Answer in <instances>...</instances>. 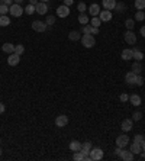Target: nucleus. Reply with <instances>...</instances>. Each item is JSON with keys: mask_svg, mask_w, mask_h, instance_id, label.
<instances>
[{"mask_svg": "<svg viewBox=\"0 0 145 161\" xmlns=\"http://www.w3.org/2000/svg\"><path fill=\"white\" fill-rule=\"evenodd\" d=\"M72 160H76V161H84V155L81 154L80 151H76V153L72 154Z\"/></svg>", "mask_w": 145, "mask_h": 161, "instance_id": "c85d7f7f", "label": "nucleus"}, {"mask_svg": "<svg viewBox=\"0 0 145 161\" xmlns=\"http://www.w3.org/2000/svg\"><path fill=\"white\" fill-rule=\"evenodd\" d=\"M25 12H26V15H33V13H36V9H35V6L33 5H28L26 9H25Z\"/></svg>", "mask_w": 145, "mask_h": 161, "instance_id": "7c9ffc66", "label": "nucleus"}, {"mask_svg": "<svg viewBox=\"0 0 145 161\" xmlns=\"http://www.w3.org/2000/svg\"><path fill=\"white\" fill-rule=\"evenodd\" d=\"M137 75H138V74H135L133 71H129V73H126V75H125L126 84H129V86H135V81H137Z\"/></svg>", "mask_w": 145, "mask_h": 161, "instance_id": "9d476101", "label": "nucleus"}, {"mask_svg": "<svg viewBox=\"0 0 145 161\" xmlns=\"http://www.w3.org/2000/svg\"><path fill=\"white\" fill-rule=\"evenodd\" d=\"M122 149H123V148H120V147H116V149H115V155H120L122 154Z\"/></svg>", "mask_w": 145, "mask_h": 161, "instance_id": "c03bdc74", "label": "nucleus"}, {"mask_svg": "<svg viewBox=\"0 0 145 161\" xmlns=\"http://www.w3.org/2000/svg\"><path fill=\"white\" fill-rule=\"evenodd\" d=\"M120 58L125 61H129L131 58H133V51H132L131 48H126V49H123L122 51V54H120Z\"/></svg>", "mask_w": 145, "mask_h": 161, "instance_id": "2eb2a0df", "label": "nucleus"}, {"mask_svg": "<svg viewBox=\"0 0 145 161\" xmlns=\"http://www.w3.org/2000/svg\"><path fill=\"white\" fill-rule=\"evenodd\" d=\"M113 10H116V12H119V13H123L126 10V6L125 3H122V2H119V3H116V6H115V9Z\"/></svg>", "mask_w": 145, "mask_h": 161, "instance_id": "a878e982", "label": "nucleus"}, {"mask_svg": "<svg viewBox=\"0 0 145 161\" xmlns=\"http://www.w3.org/2000/svg\"><path fill=\"white\" fill-rule=\"evenodd\" d=\"M81 44H83V47L84 48H93L96 45V39H94V36L93 35H81Z\"/></svg>", "mask_w": 145, "mask_h": 161, "instance_id": "f257e3e1", "label": "nucleus"}, {"mask_svg": "<svg viewBox=\"0 0 145 161\" xmlns=\"http://www.w3.org/2000/svg\"><path fill=\"white\" fill-rule=\"evenodd\" d=\"M41 2H45V3H46V2H49V0H41Z\"/></svg>", "mask_w": 145, "mask_h": 161, "instance_id": "5fc2aeb1", "label": "nucleus"}, {"mask_svg": "<svg viewBox=\"0 0 145 161\" xmlns=\"http://www.w3.org/2000/svg\"><path fill=\"white\" fill-rule=\"evenodd\" d=\"M22 2H23V0H15V3H18V5H20Z\"/></svg>", "mask_w": 145, "mask_h": 161, "instance_id": "603ef678", "label": "nucleus"}, {"mask_svg": "<svg viewBox=\"0 0 145 161\" xmlns=\"http://www.w3.org/2000/svg\"><path fill=\"white\" fill-rule=\"evenodd\" d=\"M99 18H100V20L102 22H109V20H112V18H113V15H112V12L110 10H100V13H99Z\"/></svg>", "mask_w": 145, "mask_h": 161, "instance_id": "9b49d317", "label": "nucleus"}, {"mask_svg": "<svg viewBox=\"0 0 145 161\" xmlns=\"http://www.w3.org/2000/svg\"><path fill=\"white\" fill-rule=\"evenodd\" d=\"M129 100H131V105H133V106H139L141 103H142V99H141V96L139 94H131L129 96Z\"/></svg>", "mask_w": 145, "mask_h": 161, "instance_id": "f3484780", "label": "nucleus"}, {"mask_svg": "<svg viewBox=\"0 0 145 161\" xmlns=\"http://www.w3.org/2000/svg\"><path fill=\"white\" fill-rule=\"evenodd\" d=\"M0 5H7V6H12V5H13V0H0Z\"/></svg>", "mask_w": 145, "mask_h": 161, "instance_id": "37998d69", "label": "nucleus"}, {"mask_svg": "<svg viewBox=\"0 0 145 161\" xmlns=\"http://www.w3.org/2000/svg\"><path fill=\"white\" fill-rule=\"evenodd\" d=\"M23 9H22V6L20 5H18V3H13L12 6H9V13L12 15L13 18H20L22 15H23Z\"/></svg>", "mask_w": 145, "mask_h": 161, "instance_id": "f03ea898", "label": "nucleus"}, {"mask_svg": "<svg viewBox=\"0 0 145 161\" xmlns=\"http://www.w3.org/2000/svg\"><path fill=\"white\" fill-rule=\"evenodd\" d=\"M79 22L84 26V25H87L89 23V18H87V15H84V13H80L79 15Z\"/></svg>", "mask_w": 145, "mask_h": 161, "instance_id": "cd10ccee", "label": "nucleus"}, {"mask_svg": "<svg viewBox=\"0 0 145 161\" xmlns=\"http://www.w3.org/2000/svg\"><path fill=\"white\" fill-rule=\"evenodd\" d=\"M123 38H125L126 44H129V45L137 44V35L133 34V31H126L125 35H123Z\"/></svg>", "mask_w": 145, "mask_h": 161, "instance_id": "423d86ee", "label": "nucleus"}, {"mask_svg": "<svg viewBox=\"0 0 145 161\" xmlns=\"http://www.w3.org/2000/svg\"><path fill=\"white\" fill-rule=\"evenodd\" d=\"M0 142H2V141H0Z\"/></svg>", "mask_w": 145, "mask_h": 161, "instance_id": "4d7b16f0", "label": "nucleus"}, {"mask_svg": "<svg viewBox=\"0 0 145 161\" xmlns=\"http://www.w3.org/2000/svg\"><path fill=\"white\" fill-rule=\"evenodd\" d=\"M90 25H92L93 28H99L100 25H102V20H100L99 16H93L92 22H90Z\"/></svg>", "mask_w": 145, "mask_h": 161, "instance_id": "bb28decb", "label": "nucleus"}, {"mask_svg": "<svg viewBox=\"0 0 145 161\" xmlns=\"http://www.w3.org/2000/svg\"><path fill=\"white\" fill-rule=\"evenodd\" d=\"M15 52L18 54V55H22V54L25 52V47L23 45H16L15 47Z\"/></svg>", "mask_w": 145, "mask_h": 161, "instance_id": "e433bc0d", "label": "nucleus"}, {"mask_svg": "<svg viewBox=\"0 0 145 161\" xmlns=\"http://www.w3.org/2000/svg\"><path fill=\"white\" fill-rule=\"evenodd\" d=\"M72 3H74V0H64V5H66V6H68V7L71 6Z\"/></svg>", "mask_w": 145, "mask_h": 161, "instance_id": "a18cd8bd", "label": "nucleus"}, {"mask_svg": "<svg viewBox=\"0 0 145 161\" xmlns=\"http://www.w3.org/2000/svg\"><path fill=\"white\" fill-rule=\"evenodd\" d=\"M2 49H3V52L12 54V52H15V45L13 44H10V42H6V44H3Z\"/></svg>", "mask_w": 145, "mask_h": 161, "instance_id": "aec40b11", "label": "nucleus"}, {"mask_svg": "<svg viewBox=\"0 0 145 161\" xmlns=\"http://www.w3.org/2000/svg\"><path fill=\"white\" fill-rule=\"evenodd\" d=\"M102 5L106 10H113L116 6V0H102Z\"/></svg>", "mask_w": 145, "mask_h": 161, "instance_id": "dca6fc26", "label": "nucleus"}, {"mask_svg": "<svg viewBox=\"0 0 145 161\" xmlns=\"http://www.w3.org/2000/svg\"><path fill=\"white\" fill-rule=\"evenodd\" d=\"M125 26H126V29H128V31H132V29H133V26H135V22H133L132 19H126L125 20Z\"/></svg>", "mask_w": 145, "mask_h": 161, "instance_id": "473e14b6", "label": "nucleus"}, {"mask_svg": "<svg viewBox=\"0 0 145 161\" xmlns=\"http://www.w3.org/2000/svg\"><path fill=\"white\" fill-rule=\"evenodd\" d=\"M139 158H141V160H144V158H145V151H144V153L141 151V155H139Z\"/></svg>", "mask_w": 145, "mask_h": 161, "instance_id": "3c124183", "label": "nucleus"}, {"mask_svg": "<svg viewBox=\"0 0 145 161\" xmlns=\"http://www.w3.org/2000/svg\"><path fill=\"white\" fill-rule=\"evenodd\" d=\"M132 51H133V58L137 61L144 60V52H142V51H139L138 48H132Z\"/></svg>", "mask_w": 145, "mask_h": 161, "instance_id": "4be33fe9", "label": "nucleus"}, {"mask_svg": "<svg viewBox=\"0 0 145 161\" xmlns=\"http://www.w3.org/2000/svg\"><path fill=\"white\" fill-rule=\"evenodd\" d=\"M55 125L58 128H64L68 125V118H67L66 115H59L57 116V119H55Z\"/></svg>", "mask_w": 145, "mask_h": 161, "instance_id": "1a4fd4ad", "label": "nucleus"}, {"mask_svg": "<svg viewBox=\"0 0 145 161\" xmlns=\"http://www.w3.org/2000/svg\"><path fill=\"white\" fill-rule=\"evenodd\" d=\"M92 25H89V23H87V25H84V26H83V29H81V32H83V34L84 35H92Z\"/></svg>", "mask_w": 145, "mask_h": 161, "instance_id": "2f4dec72", "label": "nucleus"}, {"mask_svg": "<svg viewBox=\"0 0 145 161\" xmlns=\"http://www.w3.org/2000/svg\"><path fill=\"white\" fill-rule=\"evenodd\" d=\"M142 84H144V79H142L141 74H138L137 75V81H135V86H142Z\"/></svg>", "mask_w": 145, "mask_h": 161, "instance_id": "a19ab883", "label": "nucleus"}, {"mask_svg": "<svg viewBox=\"0 0 145 161\" xmlns=\"http://www.w3.org/2000/svg\"><path fill=\"white\" fill-rule=\"evenodd\" d=\"M5 110H6V106H5V105H3V103L0 102V113H3Z\"/></svg>", "mask_w": 145, "mask_h": 161, "instance_id": "de8ad7c7", "label": "nucleus"}, {"mask_svg": "<svg viewBox=\"0 0 145 161\" xmlns=\"http://www.w3.org/2000/svg\"><path fill=\"white\" fill-rule=\"evenodd\" d=\"M131 71H133L135 74H141L142 73V65L139 64V61H135L133 64H132V70Z\"/></svg>", "mask_w": 145, "mask_h": 161, "instance_id": "b1692460", "label": "nucleus"}, {"mask_svg": "<svg viewBox=\"0 0 145 161\" xmlns=\"http://www.w3.org/2000/svg\"><path fill=\"white\" fill-rule=\"evenodd\" d=\"M119 99H120V102H128V100H129V94L122 93L120 96H119Z\"/></svg>", "mask_w": 145, "mask_h": 161, "instance_id": "79ce46f5", "label": "nucleus"}, {"mask_svg": "<svg viewBox=\"0 0 145 161\" xmlns=\"http://www.w3.org/2000/svg\"><path fill=\"white\" fill-rule=\"evenodd\" d=\"M131 151L133 154H141V151H142V144H139V142H132Z\"/></svg>", "mask_w": 145, "mask_h": 161, "instance_id": "6ab92c4d", "label": "nucleus"}, {"mask_svg": "<svg viewBox=\"0 0 145 161\" xmlns=\"http://www.w3.org/2000/svg\"><path fill=\"white\" fill-rule=\"evenodd\" d=\"M139 32H141V35L145 38V26H141V29H139Z\"/></svg>", "mask_w": 145, "mask_h": 161, "instance_id": "09e8293b", "label": "nucleus"}, {"mask_svg": "<svg viewBox=\"0 0 145 161\" xmlns=\"http://www.w3.org/2000/svg\"><path fill=\"white\" fill-rule=\"evenodd\" d=\"M81 145H83V144H81L80 141H71L70 142V149H71L72 153L80 151V149H81Z\"/></svg>", "mask_w": 145, "mask_h": 161, "instance_id": "412c9836", "label": "nucleus"}, {"mask_svg": "<svg viewBox=\"0 0 145 161\" xmlns=\"http://www.w3.org/2000/svg\"><path fill=\"white\" fill-rule=\"evenodd\" d=\"M46 25H54L55 23V16H52V15H49V16H46V22H45Z\"/></svg>", "mask_w": 145, "mask_h": 161, "instance_id": "58836bf2", "label": "nucleus"}, {"mask_svg": "<svg viewBox=\"0 0 145 161\" xmlns=\"http://www.w3.org/2000/svg\"><path fill=\"white\" fill-rule=\"evenodd\" d=\"M135 7L138 10H144L145 9V0H135Z\"/></svg>", "mask_w": 145, "mask_h": 161, "instance_id": "c756f323", "label": "nucleus"}, {"mask_svg": "<svg viewBox=\"0 0 145 161\" xmlns=\"http://www.w3.org/2000/svg\"><path fill=\"white\" fill-rule=\"evenodd\" d=\"M144 135H141V134H138V135H135L133 136V142H139V144H142L144 142Z\"/></svg>", "mask_w": 145, "mask_h": 161, "instance_id": "ea45409f", "label": "nucleus"}, {"mask_svg": "<svg viewBox=\"0 0 145 161\" xmlns=\"http://www.w3.org/2000/svg\"><path fill=\"white\" fill-rule=\"evenodd\" d=\"M144 19H145V13L142 12V10H139V12H137V13H135V20H138V22H142Z\"/></svg>", "mask_w": 145, "mask_h": 161, "instance_id": "72a5a7b5", "label": "nucleus"}, {"mask_svg": "<svg viewBox=\"0 0 145 161\" xmlns=\"http://www.w3.org/2000/svg\"><path fill=\"white\" fill-rule=\"evenodd\" d=\"M77 9H79L80 13H84V12H86V9H87L86 3H84V2H80L79 5H77Z\"/></svg>", "mask_w": 145, "mask_h": 161, "instance_id": "c9c22d12", "label": "nucleus"}, {"mask_svg": "<svg viewBox=\"0 0 145 161\" xmlns=\"http://www.w3.org/2000/svg\"><path fill=\"white\" fill-rule=\"evenodd\" d=\"M10 25V19L6 15H0V26H9Z\"/></svg>", "mask_w": 145, "mask_h": 161, "instance_id": "393cba45", "label": "nucleus"}, {"mask_svg": "<svg viewBox=\"0 0 145 161\" xmlns=\"http://www.w3.org/2000/svg\"><path fill=\"white\" fill-rule=\"evenodd\" d=\"M68 39L70 41H79V39H81V34H80L79 31H71V32L68 34Z\"/></svg>", "mask_w": 145, "mask_h": 161, "instance_id": "5701e85b", "label": "nucleus"}, {"mask_svg": "<svg viewBox=\"0 0 145 161\" xmlns=\"http://www.w3.org/2000/svg\"><path fill=\"white\" fill-rule=\"evenodd\" d=\"M133 153H132L131 149H129V151H125V149H122V154L119 155V158H120V160H123V161H132L133 160Z\"/></svg>", "mask_w": 145, "mask_h": 161, "instance_id": "4468645a", "label": "nucleus"}, {"mask_svg": "<svg viewBox=\"0 0 145 161\" xmlns=\"http://www.w3.org/2000/svg\"><path fill=\"white\" fill-rule=\"evenodd\" d=\"M70 15V7L66 6V5H61V6L57 7V16L58 18H67Z\"/></svg>", "mask_w": 145, "mask_h": 161, "instance_id": "6e6552de", "label": "nucleus"}, {"mask_svg": "<svg viewBox=\"0 0 145 161\" xmlns=\"http://www.w3.org/2000/svg\"><path fill=\"white\" fill-rule=\"evenodd\" d=\"M142 149L145 151V139H144V142H142Z\"/></svg>", "mask_w": 145, "mask_h": 161, "instance_id": "864d4df0", "label": "nucleus"}, {"mask_svg": "<svg viewBox=\"0 0 145 161\" xmlns=\"http://www.w3.org/2000/svg\"><path fill=\"white\" fill-rule=\"evenodd\" d=\"M46 25L45 22H41V20H33L32 22V29L36 32H45L46 31Z\"/></svg>", "mask_w": 145, "mask_h": 161, "instance_id": "20e7f679", "label": "nucleus"}, {"mask_svg": "<svg viewBox=\"0 0 145 161\" xmlns=\"http://www.w3.org/2000/svg\"><path fill=\"white\" fill-rule=\"evenodd\" d=\"M9 13V6L7 5H0V15H7Z\"/></svg>", "mask_w": 145, "mask_h": 161, "instance_id": "4c0bfd02", "label": "nucleus"}, {"mask_svg": "<svg viewBox=\"0 0 145 161\" xmlns=\"http://www.w3.org/2000/svg\"><path fill=\"white\" fill-rule=\"evenodd\" d=\"M35 9H36V13L45 15L46 12H48V5H46L45 2H39V3L35 6Z\"/></svg>", "mask_w": 145, "mask_h": 161, "instance_id": "ddd939ff", "label": "nucleus"}, {"mask_svg": "<svg viewBox=\"0 0 145 161\" xmlns=\"http://www.w3.org/2000/svg\"><path fill=\"white\" fill-rule=\"evenodd\" d=\"M0 155H2V149H0Z\"/></svg>", "mask_w": 145, "mask_h": 161, "instance_id": "6e6d98bb", "label": "nucleus"}, {"mask_svg": "<svg viewBox=\"0 0 145 161\" xmlns=\"http://www.w3.org/2000/svg\"><path fill=\"white\" fill-rule=\"evenodd\" d=\"M89 155H90V160L92 161H100L105 154H103V149L102 148H92Z\"/></svg>", "mask_w": 145, "mask_h": 161, "instance_id": "7ed1b4c3", "label": "nucleus"}, {"mask_svg": "<svg viewBox=\"0 0 145 161\" xmlns=\"http://www.w3.org/2000/svg\"><path fill=\"white\" fill-rule=\"evenodd\" d=\"M89 12H90V15H93V16H99L100 6L97 5V3H93V5H90V6H89Z\"/></svg>", "mask_w": 145, "mask_h": 161, "instance_id": "a211bd4d", "label": "nucleus"}, {"mask_svg": "<svg viewBox=\"0 0 145 161\" xmlns=\"http://www.w3.org/2000/svg\"><path fill=\"white\" fill-rule=\"evenodd\" d=\"M120 128H122V131H123V132L131 131L132 128H133V121H132V119H123L122 123H120Z\"/></svg>", "mask_w": 145, "mask_h": 161, "instance_id": "f8f14e48", "label": "nucleus"}, {"mask_svg": "<svg viewBox=\"0 0 145 161\" xmlns=\"http://www.w3.org/2000/svg\"><path fill=\"white\" fill-rule=\"evenodd\" d=\"M99 34V28H92V35H97Z\"/></svg>", "mask_w": 145, "mask_h": 161, "instance_id": "49530a36", "label": "nucleus"}, {"mask_svg": "<svg viewBox=\"0 0 145 161\" xmlns=\"http://www.w3.org/2000/svg\"><path fill=\"white\" fill-rule=\"evenodd\" d=\"M129 144V136L126 134H123V135H119L118 138H116V145L118 147H120V148H125L126 145Z\"/></svg>", "mask_w": 145, "mask_h": 161, "instance_id": "39448f33", "label": "nucleus"}, {"mask_svg": "<svg viewBox=\"0 0 145 161\" xmlns=\"http://www.w3.org/2000/svg\"><path fill=\"white\" fill-rule=\"evenodd\" d=\"M19 61H20V55H18L16 52L9 54V57H7V64H9V65L15 67V65L19 64Z\"/></svg>", "mask_w": 145, "mask_h": 161, "instance_id": "0eeeda50", "label": "nucleus"}, {"mask_svg": "<svg viewBox=\"0 0 145 161\" xmlns=\"http://www.w3.org/2000/svg\"><path fill=\"white\" fill-rule=\"evenodd\" d=\"M29 3L33 5V6H36V5H38V0H29Z\"/></svg>", "mask_w": 145, "mask_h": 161, "instance_id": "8fccbe9b", "label": "nucleus"}, {"mask_svg": "<svg viewBox=\"0 0 145 161\" xmlns=\"http://www.w3.org/2000/svg\"><path fill=\"white\" fill-rule=\"evenodd\" d=\"M141 119H142V112H139V110L133 112V115H132V121H141Z\"/></svg>", "mask_w": 145, "mask_h": 161, "instance_id": "f704fd0d", "label": "nucleus"}]
</instances>
